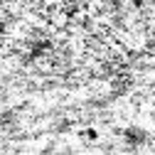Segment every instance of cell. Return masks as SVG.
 <instances>
[{
  "label": "cell",
  "mask_w": 155,
  "mask_h": 155,
  "mask_svg": "<svg viewBox=\"0 0 155 155\" xmlns=\"http://www.w3.org/2000/svg\"><path fill=\"white\" fill-rule=\"evenodd\" d=\"M123 140H126V145H130V148H143L148 140H150V135H148V130H143L140 126H128L123 133Z\"/></svg>",
  "instance_id": "cell-1"
}]
</instances>
